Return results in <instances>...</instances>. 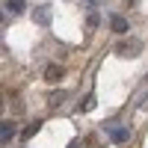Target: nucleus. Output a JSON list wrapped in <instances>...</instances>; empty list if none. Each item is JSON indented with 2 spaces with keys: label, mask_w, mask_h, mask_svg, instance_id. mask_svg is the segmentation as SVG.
<instances>
[{
  "label": "nucleus",
  "mask_w": 148,
  "mask_h": 148,
  "mask_svg": "<svg viewBox=\"0 0 148 148\" xmlns=\"http://www.w3.org/2000/svg\"><path fill=\"white\" fill-rule=\"evenodd\" d=\"M139 51H142V42H139V39H130V42H119V45H116V53L125 56V59L139 56Z\"/></svg>",
  "instance_id": "1"
},
{
  "label": "nucleus",
  "mask_w": 148,
  "mask_h": 148,
  "mask_svg": "<svg viewBox=\"0 0 148 148\" xmlns=\"http://www.w3.org/2000/svg\"><path fill=\"white\" fill-rule=\"evenodd\" d=\"M51 21H53V9L47 6V3H39L33 9V24H39V27H51Z\"/></svg>",
  "instance_id": "2"
},
{
  "label": "nucleus",
  "mask_w": 148,
  "mask_h": 148,
  "mask_svg": "<svg viewBox=\"0 0 148 148\" xmlns=\"http://www.w3.org/2000/svg\"><path fill=\"white\" fill-rule=\"evenodd\" d=\"M107 133H110V139H113V142H127V139H130V127H125V125H121V127L107 125Z\"/></svg>",
  "instance_id": "3"
},
{
  "label": "nucleus",
  "mask_w": 148,
  "mask_h": 148,
  "mask_svg": "<svg viewBox=\"0 0 148 148\" xmlns=\"http://www.w3.org/2000/svg\"><path fill=\"white\" fill-rule=\"evenodd\" d=\"M15 133H18V127H15V121H3V125H0V139H3V145H9L12 139H15Z\"/></svg>",
  "instance_id": "4"
},
{
  "label": "nucleus",
  "mask_w": 148,
  "mask_h": 148,
  "mask_svg": "<svg viewBox=\"0 0 148 148\" xmlns=\"http://www.w3.org/2000/svg\"><path fill=\"white\" fill-rule=\"evenodd\" d=\"M110 27H113V30H116L119 36H125V33L130 30V27H127V21L121 18V15H110Z\"/></svg>",
  "instance_id": "5"
},
{
  "label": "nucleus",
  "mask_w": 148,
  "mask_h": 148,
  "mask_svg": "<svg viewBox=\"0 0 148 148\" xmlns=\"http://www.w3.org/2000/svg\"><path fill=\"white\" fill-rule=\"evenodd\" d=\"M45 80H47V83H59V80H62V68L51 62V65L45 68Z\"/></svg>",
  "instance_id": "6"
},
{
  "label": "nucleus",
  "mask_w": 148,
  "mask_h": 148,
  "mask_svg": "<svg viewBox=\"0 0 148 148\" xmlns=\"http://www.w3.org/2000/svg\"><path fill=\"white\" fill-rule=\"evenodd\" d=\"M24 9H27V0H6V12L12 15H21Z\"/></svg>",
  "instance_id": "7"
},
{
  "label": "nucleus",
  "mask_w": 148,
  "mask_h": 148,
  "mask_svg": "<svg viewBox=\"0 0 148 148\" xmlns=\"http://www.w3.org/2000/svg\"><path fill=\"white\" fill-rule=\"evenodd\" d=\"M39 127H42V121H39V119H36V121H33V125H27V127H24V130H21V136H24V139H30V136H36V133H39Z\"/></svg>",
  "instance_id": "8"
},
{
  "label": "nucleus",
  "mask_w": 148,
  "mask_h": 148,
  "mask_svg": "<svg viewBox=\"0 0 148 148\" xmlns=\"http://www.w3.org/2000/svg\"><path fill=\"white\" fill-rule=\"evenodd\" d=\"M77 110H80V113H89V110H95V95H86L83 101L77 104Z\"/></svg>",
  "instance_id": "9"
},
{
  "label": "nucleus",
  "mask_w": 148,
  "mask_h": 148,
  "mask_svg": "<svg viewBox=\"0 0 148 148\" xmlns=\"http://www.w3.org/2000/svg\"><path fill=\"white\" fill-rule=\"evenodd\" d=\"M65 95H68L65 89H59V92H53L51 98H47V104H51V107H59V104H62V101H65Z\"/></svg>",
  "instance_id": "10"
},
{
  "label": "nucleus",
  "mask_w": 148,
  "mask_h": 148,
  "mask_svg": "<svg viewBox=\"0 0 148 148\" xmlns=\"http://www.w3.org/2000/svg\"><path fill=\"white\" fill-rule=\"evenodd\" d=\"M86 27H89V30H98V27H101V15H98V12H89V18H86Z\"/></svg>",
  "instance_id": "11"
},
{
  "label": "nucleus",
  "mask_w": 148,
  "mask_h": 148,
  "mask_svg": "<svg viewBox=\"0 0 148 148\" xmlns=\"http://www.w3.org/2000/svg\"><path fill=\"white\" fill-rule=\"evenodd\" d=\"M83 3H89V6H95V3H98V0H83Z\"/></svg>",
  "instance_id": "12"
},
{
  "label": "nucleus",
  "mask_w": 148,
  "mask_h": 148,
  "mask_svg": "<svg viewBox=\"0 0 148 148\" xmlns=\"http://www.w3.org/2000/svg\"><path fill=\"white\" fill-rule=\"evenodd\" d=\"M68 148H80V145H77V142H71V145H68Z\"/></svg>",
  "instance_id": "13"
}]
</instances>
